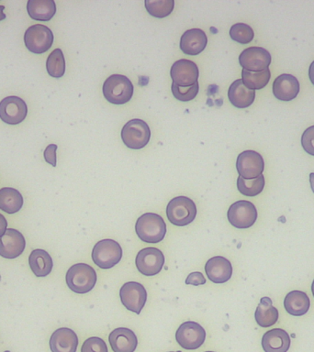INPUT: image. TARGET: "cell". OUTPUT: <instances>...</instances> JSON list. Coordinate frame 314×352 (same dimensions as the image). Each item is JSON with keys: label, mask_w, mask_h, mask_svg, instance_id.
I'll return each mask as SVG.
<instances>
[{"label": "cell", "mask_w": 314, "mask_h": 352, "mask_svg": "<svg viewBox=\"0 0 314 352\" xmlns=\"http://www.w3.org/2000/svg\"><path fill=\"white\" fill-rule=\"evenodd\" d=\"M134 87L131 80L123 74H112L103 85V95L109 103H128L134 96Z\"/></svg>", "instance_id": "cell-3"}, {"label": "cell", "mask_w": 314, "mask_h": 352, "mask_svg": "<svg viewBox=\"0 0 314 352\" xmlns=\"http://www.w3.org/2000/svg\"><path fill=\"white\" fill-rule=\"evenodd\" d=\"M5 10L4 6H0V21H4L6 19V15L3 13V10Z\"/></svg>", "instance_id": "cell-41"}, {"label": "cell", "mask_w": 314, "mask_h": 352, "mask_svg": "<svg viewBox=\"0 0 314 352\" xmlns=\"http://www.w3.org/2000/svg\"><path fill=\"white\" fill-rule=\"evenodd\" d=\"M170 352H182V351H170Z\"/></svg>", "instance_id": "cell-44"}, {"label": "cell", "mask_w": 314, "mask_h": 352, "mask_svg": "<svg viewBox=\"0 0 314 352\" xmlns=\"http://www.w3.org/2000/svg\"><path fill=\"white\" fill-rule=\"evenodd\" d=\"M273 94L280 101H291L299 95L300 85L299 80L289 74L278 76L273 82Z\"/></svg>", "instance_id": "cell-17"}, {"label": "cell", "mask_w": 314, "mask_h": 352, "mask_svg": "<svg viewBox=\"0 0 314 352\" xmlns=\"http://www.w3.org/2000/svg\"><path fill=\"white\" fill-rule=\"evenodd\" d=\"M56 144H50L47 146L45 150H44L43 157L46 162L51 164L52 166H56Z\"/></svg>", "instance_id": "cell-37"}, {"label": "cell", "mask_w": 314, "mask_h": 352, "mask_svg": "<svg viewBox=\"0 0 314 352\" xmlns=\"http://www.w3.org/2000/svg\"><path fill=\"white\" fill-rule=\"evenodd\" d=\"M264 177L263 175L258 178L247 180L239 176L237 179V188L245 197H253L263 192L264 187Z\"/></svg>", "instance_id": "cell-30"}, {"label": "cell", "mask_w": 314, "mask_h": 352, "mask_svg": "<svg viewBox=\"0 0 314 352\" xmlns=\"http://www.w3.org/2000/svg\"><path fill=\"white\" fill-rule=\"evenodd\" d=\"M151 131L145 121L134 118L128 121L121 129L124 144L132 150H140L150 142Z\"/></svg>", "instance_id": "cell-6"}, {"label": "cell", "mask_w": 314, "mask_h": 352, "mask_svg": "<svg viewBox=\"0 0 314 352\" xmlns=\"http://www.w3.org/2000/svg\"><path fill=\"white\" fill-rule=\"evenodd\" d=\"M27 115V104L19 96H7L0 102V120L8 125H18Z\"/></svg>", "instance_id": "cell-12"}, {"label": "cell", "mask_w": 314, "mask_h": 352, "mask_svg": "<svg viewBox=\"0 0 314 352\" xmlns=\"http://www.w3.org/2000/svg\"><path fill=\"white\" fill-rule=\"evenodd\" d=\"M278 310L273 305L271 298L262 297L260 302L256 307L255 318L256 323L262 327H272L278 320Z\"/></svg>", "instance_id": "cell-27"}, {"label": "cell", "mask_w": 314, "mask_h": 352, "mask_svg": "<svg viewBox=\"0 0 314 352\" xmlns=\"http://www.w3.org/2000/svg\"><path fill=\"white\" fill-rule=\"evenodd\" d=\"M291 344L289 333L282 329L269 330L262 338V346L264 352H288Z\"/></svg>", "instance_id": "cell-22"}, {"label": "cell", "mask_w": 314, "mask_h": 352, "mask_svg": "<svg viewBox=\"0 0 314 352\" xmlns=\"http://www.w3.org/2000/svg\"><path fill=\"white\" fill-rule=\"evenodd\" d=\"M26 247L24 236L19 230L8 228L0 238V256L5 258H16L23 253Z\"/></svg>", "instance_id": "cell-16"}, {"label": "cell", "mask_w": 314, "mask_h": 352, "mask_svg": "<svg viewBox=\"0 0 314 352\" xmlns=\"http://www.w3.org/2000/svg\"><path fill=\"white\" fill-rule=\"evenodd\" d=\"M46 69L48 74L54 78H60L65 73V59L62 50L55 49L49 55L46 60Z\"/></svg>", "instance_id": "cell-31"}, {"label": "cell", "mask_w": 314, "mask_h": 352, "mask_svg": "<svg viewBox=\"0 0 314 352\" xmlns=\"http://www.w3.org/2000/svg\"><path fill=\"white\" fill-rule=\"evenodd\" d=\"M4 352H10V351H4Z\"/></svg>", "instance_id": "cell-45"}, {"label": "cell", "mask_w": 314, "mask_h": 352, "mask_svg": "<svg viewBox=\"0 0 314 352\" xmlns=\"http://www.w3.org/2000/svg\"><path fill=\"white\" fill-rule=\"evenodd\" d=\"M230 36L231 40L240 44H248L255 37V32L249 25L236 23L231 27Z\"/></svg>", "instance_id": "cell-33"}, {"label": "cell", "mask_w": 314, "mask_h": 352, "mask_svg": "<svg viewBox=\"0 0 314 352\" xmlns=\"http://www.w3.org/2000/svg\"><path fill=\"white\" fill-rule=\"evenodd\" d=\"M121 304L129 311L140 315L147 301V292L142 283L128 282L121 287Z\"/></svg>", "instance_id": "cell-11"}, {"label": "cell", "mask_w": 314, "mask_h": 352, "mask_svg": "<svg viewBox=\"0 0 314 352\" xmlns=\"http://www.w3.org/2000/svg\"><path fill=\"white\" fill-rule=\"evenodd\" d=\"M66 285L74 293H90L95 287L98 275L92 266L85 263L74 264L65 275Z\"/></svg>", "instance_id": "cell-2"}, {"label": "cell", "mask_w": 314, "mask_h": 352, "mask_svg": "<svg viewBox=\"0 0 314 352\" xmlns=\"http://www.w3.org/2000/svg\"><path fill=\"white\" fill-rule=\"evenodd\" d=\"M27 10L34 21H49L56 13V5L54 0H29Z\"/></svg>", "instance_id": "cell-25"}, {"label": "cell", "mask_w": 314, "mask_h": 352, "mask_svg": "<svg viewBox=\"0 0 314 352\" xmlns=\"http://www.w3.org/2000/svg\"><path fill=\"white\" fill-rule=\"evenodd\" d=\"M258 209L252 202L239 200L229 208L227 217L229 222L234 228L244 230L249 228L258 220Z\"/></svg>", "instance_id": "cell-8"}, {"label": "cell", "mask_w": 314, "mask_h": 352, "mask_svg": "<svg viewBox=\"0 0 314 352\" xmlns=\"http://www.w3.org/2000/svg\"><path fill=\"white\" fill-rule=\"evenodd\" d=\"M272 57L267 50L262 47H249L244 50L239 56L242 69L249 72H261L269 68Z\"/></svg>", "instance_id": "cell-14"}, {"label": "cell", "mask_w": 314, "mask_h": 352, "mask_svg": "<svg viewBox=\"0 0 314 352\" xmlns=\"http://www.w3.org/2000/svg\"><path fill=\"white\" fill-rule=\"evenodd\" d=\"M29 265L37 277H45L51 274L54 263L51 255L46 250H33L29 256Z\"/></svg>", "instance_id": "cell-26"}, {"label": "cell", "mask_w": 314, "mask_h": 352, "mask_svg": "<svg viewBox=\"0 0 314 352\" xmlns=\"http://www.w3.org/2000/svg\"><path fill=\"white\" fill-rule=\"evenodd\" d=\"M310 184L311 190H313V192H314V173H311L310 175Z\"/></svg>", "instance_id": "cell-42"}, {"label": "cell", "mask_w": 314, "mask_h": 352, "mask_svg": "<svg viewBox=\"0 0 314 352\" xmlns=\"http://www.w3.org/2000/svg\"><path fill=\"white\" fill-rule=\"evenodd\" d=\"M310 307L311 300L304 292L297 290L289 292L284 299V307L291 316H304L308 313Z\"/></svg>", "instance_id": "cell-24"}, {"label": "cell", "mask_w": 314, "mask_h": 352, "mask_svg": "<svg viewBox=\"0 0 314 352\" xmlns=\"http://www.w3.org/2000/svg\"><path fill=\"white\" fill-rule=\"evenodd\" d=\"M24 43L30 52L36 54H44L51 49L54 43V34L44 25H32L25 32Z\"/></svg>", "instance_id": "cell-7"}, {"label": "cell", "mask_w": 314, "mask_h": 352, "mask_svg": "<svg viewBox=\"0 0 314 352\" xmlns=\"http://www.w3.org/2000/svg\"><path fill=\"white\" fill-rule=\"evenodd\" d=\"M311 292H313V297H314V280L313 282V285H311Z\"/></svg>", "instance_id": "cell-43"}, {"label": "cell", "mask_w": 314, "mask_h": 352, "mask_svg": "<svg viewBox=\"0 0 314 352\" xmlns=\"http://www.w3.org/2000/svg\"><path fill=\"white\" fill-rule=\"evenodd\" d=\"M205 272L209 280L214 283H224L233 275L231 261L222 256H215L207 261Z\"/></svg>", "instance_id": "cell-19"}, {"label": "cell", "mask_w": 314, "mask_h": 352, "mask_svg": "<svg viewBox=\"0 0 314 352\" xmlns=\"http://www.w3.org/2000/svg\"><path fill=\"white\" fill-rule=\"evenodd\" d=\"M135 232L145 243H159L167 234V224L160 214L145 213L137 219Z\"/></svg>", "instance_id": "cell-1"}, {"label": "cell", "mask_w": 314, "mask_h": 352, "mask_svg": "<svg viewBox=\"0 0 314 352\" xmlns=\"http://www.w3.org/2000/svg\"><path fill=\"white\" fill-rule=\"evenodd\" d=\"M146 10L151 16L163 19L169 16L174 10V0H145Z\"/></svg>", "instance_id": "cell-32"}, {"label": "cell", "mask_w": 314, "mask_h": 352, "mask_svg": "<svg viewBox=\"0 0 314 352\" xmlns=\"http://www.w3.org/2000/svg\"><path fill=\"white\" fill-rule=\"evenodd\" d=\"M197 206L194 201L187 197H176L168 203L167 217L171 224L185 227L194 221Z\"/></svg>", "instance_id": "cell-4"}, {"label": "cell", "mask_w": 314, "mask_h": 352, "mask_svg": "<svg viewBox=\"0 0 314 352\" xmlns=\"http://www.w3.org/2000/svg\"><path fill=\"white\" fill-rule=\"evenodd\" d=\"M81 352H109V349L101 338L91 337L83 343Z\"/></svg>", "instance_id": "cell-35"}, {"label": "cell", "mask_w": 314, "mask_h": 352, "mask_svg": "<svg viewBox=\"0 0 314 352\" xmlns=\"http://www.w3.org/2000/svg\"><path fill=\"white\" fill-rule=\"evenodd\" d=\"M52 352H76L78 337L68 327H61L52 333L49 341Z\"/></svg>", "instance_id": "cell-18"}, {"label": "cell", "mask_w": 314, "mask_h": 352, "mask_svg": "<svg viewBox=\"0 0 314 352\" xmlns=\"http://www.w3.org/2000/svg\"><path fill=\"white\" fill-rule=\"evenodd\" d=\"M123 258V249L120 243L107 239L96 242L92 250L94 263L101 269H112L117 265Z\"/></svg>", "instance_id": "cell-5"}, {"label": "cell", "mask_w": 314, "mask_h": 352, "mask_svg": "<svg viewBox=\"0 0 314 352\" xmlns=\"http://www.w3.org/2000/svg\"><path fill=\"white\" fill-rule=\"evenodd\" d=\"M8 230V221L6 217L0 214V238L4 235L6 231Z\"/></svg>", "instance_id": "cell-39"}, {"label": "cell", "mask_w": 314, "mask_h": 352, "mask_svg": "<svg viewBox=\"0 0 314 352\" xmlns=\"http://www.w3.org/2000/svg\"><path fill=\"white\" fill-rule=\"evenodd\" d=\"M271 72L269 68L261 72H249L242 69V81L249 89L260 90L269 84Z\"/></svg>", "instance_id": "cell-29"}, {"label": "cell", "mask_w": 314, "mask_h": 352, "mask_svg": "<svg viewBox=\"0 0 314 352\" xmlns=\"http://www.w3.org/2000/svg\"><path fill=\"white\" fill-rule=\"evenodd\" d=\"M236 169L241 177L251 180L258 178L264 172V162L260 153L255 151H244L236 161Z\"/></svg>", "instance_id": "cell-13"}, {"label": "cell", "mask_w": 314, "mask_h": 352, "mask_svg": "<svg viewBox=\"0 0 314 352\" xmlns=\"http://www.w3.org/2000/svg\"><path fill=\"white\" fill-rule=\"evenodd\" d=\"M23 206V197L18 190L11 187L0 189V209L5 213H18Z\"/></svg>", "instance_id": "cell-28"}, {"label": "cell", "mask_w": 314, "mask_h": 352, "mask_svg": "<svg viewBox=\"0 0 314 352\" xmlns=\"http://www.w3.org/2000/svg\"><path fill=\"white\" fill-rule=\"evenodd\" d=\"M302 146L304 151L314 156V125L308 126L302 136Z\"/></svg>", "instance_id": "cell-36"}, {"label": "cell", "mask_w": 314, "mask_h": 352, "mask_svg": "<svg viewBox=\"0 0 314 352\" xmlns=\"http://www.w3.org/2000/svg\"><path fill=\"white\" fill-rule=\"evenodd\" d=\"M205 277L200 272H191V274L187 275L186 279V285H187L198 286L205 285Z\"/></svg>", "instance_id": "cell-38"}, {"label": "cell", "mask_w": 314, "mask_h": 352, "mask_svg": "<svg viewBox=\"0 0 314 352\" xmlns=\"http://www.w3.org/2000/svg\"><path fill=\"white\" fill-rule=\"evenodd\" d=\"M308 78H310L311 84L314 85V60L311 63L308 68Z\"/></svg>", "instance_id": "cell-40"}, {"label": "cell", "mask_w": 314, "mask_h": 352, "mask_svg": "<svg viewBox=\"0 0 314 352\" xmlns=\"http://www.w3.org/2000/svg\"><path fill=\"white\" fill-rule=\"evenodd\" d=\"M208 44L206 33L200 29L187 30L180 38V49L185 54L198 55L205 50Z\"/></svg>", "instance_id": "cell-21"}, {"label": "cell", "mask_w": 314, "mask_h": 352, "mask_svg": "<svg viewBox=\"0 0 314 352\" xmlns=\"http://www.w3.org/2000/svg\"><path fill=\"white\" fill-rule=\"evenodd\" d=\"M176 340L182 348L187 351H194L200 348L205 342L206 331L197 322H184L176 330Z\"/></svg>", "instance_id": "cell-9"}, {"label": "cell", "mask_w": 314, "mask_h": 352, "mask_svg": "<svg viewBox=\"0 0 314 352\" xmlns=\"http://www.w3.org/2000/svg\"><path fill=\"white\" fill-rule=\"evenodd\" d=\"M109 341L113 352H134L138 338L132 329L118 327L109 334Z\"/></svg>", "instance_id": "cell-20"}, {"label": "cell", "mask_w": 314, "mask_h": 352, "mask_svg": "<svg viewBox=\"0 0 314 352\" xmlns=\"http://www.w3.org/2000/svg\"><path fill=\"white\" fill-rule=\"evenodd\" d=\"M174 84L179 87H190L198 82L200 71L197 65L192 60L180 59L174 63L170 71Z\"/></svg>", "instance_id": "cell-15"}, {"label": "cell", "mask_w": 314, "mask_h": 352, "mask_svg": "<svg viewBox=\"0 0 314 352\" xmlns=\"http://www.w3.org/2000/svg\"><path fill=\"white\" fill-rule=\"evenodd\" d=\"M173 96L175 98L182 102H189L193 100L198 96V91H200V85L198 82H196L194 85H190V87H179L176 84H172Z\"/></svg>", "instance_id": "cell-34"}, {"label": "cell", "mask_w": 314, "mask_h": 352, "mask_svg": "<svg viewBox=\"0 0 314 352\" xmlns=\"http://www.w3.org/2000/svg\"><path fill=\"white\" fill-rule=\"evenodd\" d=\"M228 98L231 104L237 109H247L255 101V91L245 87L242 79H238L229 87Z\"/></svg>", "instance_id": "cell-23"}, {"label": "cell", "mask_w": 314, "mask_h": 352, "mask_svg": "<svg viewBox=\"0 0 314 352\" xmlns=\"http://www.w3.org/2000/svg\"><path fill=\"white\" fill-rule=\"evenodd\" d=\"M205 352H214V351H205Z\"/></svg>", "instance_id": "cell-46"}, {"label": "cell", "mask_w": 314, "mask_h": 352, "mask_svg": "<svg viewBox=\"0 0 314 352\" xmlns=\"http://www.w3.org/2000/svg\"><path fill=\"white\" fill-rule=\"evenodd\" d=\"M164 253L157 248H145L135 258L138 271L145 276H154L162 271L165 265Z\"/></svg>", "instance_id": "cell-10"}]
</instances>
